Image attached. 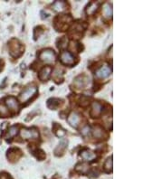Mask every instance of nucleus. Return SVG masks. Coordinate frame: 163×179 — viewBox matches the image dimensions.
I'll return each mask as SVG.
<instances>
[{
    "mask_svg": "<svg viewBox=\"0 0 163 179\" xmlns=\"http://www.w3.org/2000/svg\"><path fill=\"white\" fill-rule=\"evenodd\" d=\"M39 58L46 64H53L55 61V53L51 49H46L41 52V53L39 54Z\"/></svg>",
    "mask_w": 163,
    "mask_h": 179,
    "instance_id": "20e7f679",
    "label": "nucleus"
},
{
    "mask_svg": "<svg viewBox=\"0 0 163 179\" xmlns=\"http://www.w3.org/2000/svg\"><path fill=\"white\" fill-rule=\"evenodd\" d=\"M89 131H90L89 126H85V127L82 129V134L83 136H86V135L89 133Z\"/></svg>",
    "mask_w": 163,
    "mask_h": 179,
    "instance_id": "bb28decb",
    "label": "nucleus"
},
{
    "mask_svg": "<svg viewBox=\"0 0 163 179\" xmlns=\"http://www.w3.org/2000/svg\"><path fill=\"white\" fill-rule=\"evenodd\" d=\"M37 92V87L36 86L28 87V88H26V89L20 94V96H19V100H20V101H21L22 103H25V102L28 101L31 98H33V97L36 95V93Z\"/></svg>",
    "mask_w": 163,
    "mask_h": 179,
    "instance_id": "7ed1b4c3",
    "label": "nucleus"
},
{
    "mask_svg": "<svg viewBox=\"0 0 163 179\" xmlns=\"http://www.w3.org/2000/svg\"><path fill=\"white\" fill-rule=\"evenodd\" d=\"M75 169H76V171L82 173V174H87L90 170V166L86 164H84V163H82V164H78L76 165Z\"/></svg>",
    "mask_w": 163,
    "mask_h": 179,
    "instance_id": "f3484780",
    "label": "nucleus"
},
{
    "mask_svg": "<svg viewBox=\"0 0 163 179\" xmlns=\"http://www.w3.org/2000/svg\"><path fill=\"white\" fill-rule=\"evenodd\" d=\"M48 107L52 109H55L59 107L60 105V100L58 99H51V100H48V103H47Z\"/></svg>",
    "mask_w": 163,
    "mask_h": 179,
    "instance_id": "6ab92c4d",
    "label": "nucleus"
},
{
    "mask_svg": "<svg viewBox=\"0 0 163 179\" xmlns=\"http://www.w3.org/2000/svg\"><path fill=\"white\" fill-rule=\"evenodd\" d=\"M90 83V79L86 76H78L76 79L74 80V85L78 89L84 88Z\"/></svg>",
    "mask_w": 163,
    "mask_h": 179,
    "instance_id": "0eeeda50",
    "label": "nucleus"
},
{
    "mask_svg": "<svg viewBox=\"0 0 163 179\" xmlns=\"http://www.w3.org/2000/svg\"><path fill=\"white\" fill-rule=\"evenodd\" d=\"M103 111V106L99 103V102H93L92 104V109H91V112L90 114L93 118H97L98 116H100V114L102 113Z\"/></svg>",
    "mask_w": 163,
    "mask_h": 179,
    "instance_id": "6e6552de",
    "label": "nucleus"
},
{
    "mask_svg": "<svg viewBox=\"0 0 163 179\" xmlns=\"http://www.w3.org/2000/svg\"><path fill=\"white\" fill-rule=\"evenodd\" d=\"M9 51H10V54L14 57H18L23 52V46L21 43H19L17 40L13 39L10 41V43L8 44Z\"/></svg>",
    "mask_w": 163,
    "mask_h": 179,
    "instance_id": "f03ea898",
    "label": "nucleus"
},
{
    "mask_svg": "<svg viewBox=\"0 0 163 179\" xmlns=\"http://www.w3.org/2000/svg\"><path fill=\"white\" fill-rule=\"evenodd\" d=\"M72 21V18L68 15H62L56 18L54 26H57L56 29L58 31H65L68 28L70 23Z\"/></svg>",
    "mask_w": 163,
    "mask_h": 179,
    "instance_id": "f257e3e1",
    "label": "nucleus"
},
{
    "mask_svg": "<svg viewBox=\"0 0 163 179\" xmlns=\"http://www.w3.org/2000/svg\"><path fill=\"white\" fill-rule=\"evenodd\" d=\"M65 148V142L64 141L63 143L60 144L59 147H58V148L55 149V154H56V153H57V152H58L59 150H60V152H63V150H64Z\"/></svg>",
    "mask_w": 163,
    "mask_h": 179,
    "instance_id": "393cba45",
    "label": "nucleus"
},
{
    "mask_svg": "<svg viewBox=\"0 0 163 179\" xmlns=\"http://www.w3.org/2000/svg\"><path fill=\"white\" fill-rule=\"evenodd\" d=\"M51 72H52V68L50 66H45L39 72V79L41 81H46L49 78Z\"/></svg>",
    "mask_w": 163,
    "mask_h": 179,
    "instance_id": "ddd939ff",
    "label": "nucleus"
},
{
    "mask_svg": "<svg viewBox=\"0 0 163 179\" xmlns=\"http://www.w3.org/2000/svg\"><path fill=\"white\" fill-rule=\"evenodd\" d=\"M104 170L106 171V172H111V170H112V158H107V160L105 161V163H104Z\"/></svg>",
    "mask_w": 163,
    "mask_h": 179,
    "instance_id": "412c9836",
    "label": "nucleus"
},
{
    "mask_svg": "<svg viewBox=\"0 0 163 179\" xmlns=\"http://www.w3.org/2000/svg\"><path fill=\"white\" fill-rule=\"evenodd\" d=\"M93 135L95 138H98V139L103 138L104 137L106 136L104 129H102L101 127H99V126H96V127H94L93 129Z\"/></svg>",
    "mask_w": 163,
    "mask_h": 179,
    "instance_id": "4468645a",
    "label": "nucleus"
},
{
    "mask_svg": "<svg viewBox=\"0 0 163 179\" xmlns=\"http://www.w3.org/2000/svg\"><path fill=\"white\" fill-rule=\"evenodd\" d=\"M67 120H68L69 124H70L72 127L77 128V126H78V124H79V122H80V116L77 114V113L73 112V113H71V115L68 117Z\"/></svg>",
    "mask_w": 163,
    "mask_h": 179,
    "instance_id": "f8f14e48",
    "label": "nucleus"
},
{
    "mask_svg": "<svg viewBox=\"0 0 163 179\" xmlns=\"http://www.w3.org/2000/svg\"><path fill=\"white\" fill-rule=\"evenodd\" d=\"M18 130V128L16 127V126H12V127H10L9 129H8V133H7V136L6 137L7 138H12V137H14L17 134V131Z\"/></svg>",
    "mask_w": 163,
    "mask_h": 179,
    "instance_id": "a211bd4d",
    "label": "nucleus"
},
{
    "mask_svg": "<svg viewBox=\"0 0 163 179\" xmlns=\"http://www.w3.org/2000/svg\"><path fill=\"white\" fill-rule=\"evenodd\" d=\"M65 3L63 1H56L53 5V10H55L56 12H63L64 10H65Z\"/></svg>",
    "mask_w": 163,
    "mask_h": 179,
    "instance_id": "dca6fc26",
    "label": "nucleus"
},
{
    "mask_svg": "<svg viewBox=\"0 0 163 179\" xmlns=\"http://www.w3.org/2000/svg\"><path fill=\"white\" fill-rule=\"evenodd\" d=\"M8 115H9V111L8 110V109L4 105L0 104V117H7Z\"/></svg>",
    "mask_w": 163,
    "mask_h": 179,
    "instance_id": "5701e85b",
    "label": "nucleus"
},
{
    "mask_svg": "<svg viewBox=\"0 0 163 179\" xmlns=\"http://www.w3.org/2000/svg\"><path fill=\"white\" fill-rule=\"evenodd\" d=\"M103 14L105 18H110L112 15V8L110 4L106 3L104 4V8H103Z\"/></svg>",
    "mask_w": 163,
    "mask_h": 179,
    "instance_id": "2eb2a0df",
    "label": "nucleus"
},
{
    "mask_svg": "<svg viewBox=\"0 0 163 179\" xmlns=\"http://www.w3.org/2000/svg\"><path fill=\"white\" fill-rule=\"evenodd\" d=\"M6 104L8 107V109L14 110V111H17L19 109V105L17 100H15V98L14 97H8L6 99Z\"/></svg>",
    "mask_w": 163,
    "mask_h": 179,
    "instance_id": "9d476101",
    "label": "nucleus"
},
{
    "mask_svg": "<svg viewBox=\"0 0 163 179\" xmlns=\"http://www.w3.org/2000/svg\"><path fill=\"white\" fill-rule=\"evenodd\" d=\"M67 43H68V39H67L66 37H63V38H61L59 40L58 47H59L60 49H65V48H66L67 45H68Z\"/></svg>",
    "mask_w": 163,
    "mask_h": 179,
    "instance_id": "4be33fe9",
    "label": "nucleus"
},
{
    "mask_svg": "<svg viewBox=\"0 0 163 179\" xmlns=\"http://www.w3.org/2000/svg\"><path fill=\"white\" fill-rule=\"evenodd\" d=\"M80 104H81L82 106H87L88 104H89V99L87 98V97H82L81 99V102H80Z\"/></svg>",
    "mask_w": 163,
    "mask_h": 179,
    "instance_id": "b1692460",
    "label": "nucleus"
},
{
    "mask_svg": "<svg viewBox=\"0 0 163 179\" xmlns=\"http://www.w3.org/2000/svg\"><path fill=\"white\" fill-rule=\"evenodd\" d=\"M56 135L60 137H64L65 135V131L64 130V129H62L61 128L60 129H57V131H56Z\"/></svg>",
    "mask_w": 163,
    "mask_h": 179,
    "instance_id": "a878e982",
    "label": "nucleus"
},
{
    "mask_svg": "<svg viewBox=\"0 0 163 179\" xmlns=\"http://www.w3.org/2000/svg\"><path fill=\"white\" fill-rule=\"evenodd\" d=\"M61 62L64 64L66 65H73L74 64V55L69 53V52H63L61 53Z\"/></svg>",
    "mask_w": 163,
    "mask_h": 179,
    "instance_id": "423d86ee",
    "label": "nucleus"
},
{
    "mask_svg": "<svg viewBox=\"0 0 163 179\" xmlns=\"http://www.w3.org/2000/svg\"><path fill=\"white\" fill-rule=\"evenodd\" d=\"M97 8H98V4L94 3V2H93V3L90 4L89 7H87V9H86V13L89 14V15L94 14V13L96 12Z\"/></svg>",
    "mask_w": 163,
    "mask_h": 179,
    "instance_id": "aec40b11",
    "label": "nucleus"
},
{
    "mask_svg": "<svg viewBox=\"0 0 163 179\" xmlns=\"http://www.w3.org/2000/svg\"><path fill=\"white\" fill-rule=\"evenodd\" d=\"M20 135L24 139H31V138H37L39 137V133L35 129H23L20 131Z\"/></svg>",
    "mask_w": 163,
    "mask_h": 179,
    "instance_id": "39448f33",
    "label": "nucleus"
},
{
    "mask_svg": "<svg viewBox=\"0 0 163 179\" xmlns=\"http://www.w3.org/2000/svg\"><path fill=\"white\" fill-rule=\"evenodd\" d=\"M81 157L85 161H93L96 158V154L89 149H84L83 151H82Z\"/></svg>",
    "mask_w": 163,
    "mask_h": 179,
    "instance_id": "9b49d317",
    "label": "nucleus"
},
{
    "mask_svg": "<svg viewBox=\"0 0 163 179\" xmlns=\"http://www.w3.org/2000/svg\"><path fill=\"white\" fill-rule=\"evenodd\" d=\"M110 73H111V69L107 65H104L97 71L96 77L99 79H104V78L108 77L110 75Z\"/></svg>",
    "mask_w": 163,
    "mask_h": 179,
    "instance_id": "1a4fd4ad",
    "label": "nucleus"
}]
</instances>
